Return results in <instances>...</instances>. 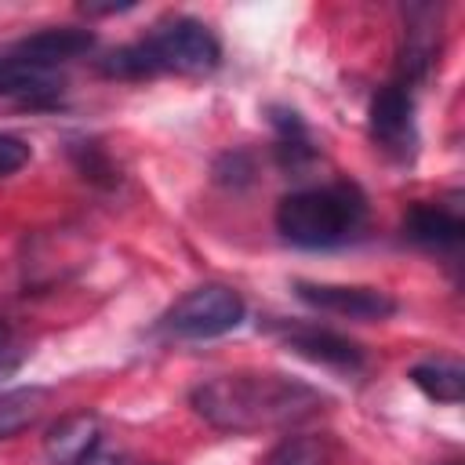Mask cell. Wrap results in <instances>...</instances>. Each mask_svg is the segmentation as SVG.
I'll return each instance as SVG.
<instances>
[{"label": "cell", "instance_id": "1", "mask_svg": "<svg viewBox=\"0 0 465 465\" xmlns=\"http://www.w3.org/2000/svg\"><path fill=\"white\" fill-rule=\"evenodd\" d=\"M193 411L218 432H265V429H291L312 418L323 407V392L283 374L240 371L218 374L200 381L189 396Z\"/></svg>", "mask_w": 465, "mask_h": 465}, {"label": "cell", "instance_id": "2", "mask_svg": "<svg viewBox=\"0 0 465 465\" xmlns=\"http://www.w3.org/2000/svg\"><path fill=\"white\" fill-rule=\"evenodd\" d=\"M218 62H222L218 36L203 22L178 15V18H167L163 25H156L145 40L105 54L102 73L120 76V80H142V76H156V73L203 76V73L218 69Z\"/></svg>", "mask_w": 465, "mask_h": 465}, {"label": "cell", "instance_id": "3", "mask_svg": "<svg viewBox=\"0 0 465 465\" xmlns=\"http://www.w3.org/2000/svg\"><path fill=\"white\" fill-rule=\"evenodd\" d=\"M363 225H367V200L349 182L309 185L287 193L276 203V229L294 247H309V251L341 247L356 240Z\"/></svg>", "mask_w": 465, "mask_h": 465}, {"label": "cell", "instance_id": "4", "mask_svg": "<svg viewBox=\"0 0 465 465\" xmlns=\"http://www.w3.org/2000/svg\"><path fill=\"white\" fill-rule=\"evenodd\" d=\"M243 298L225 287V283H203L185 291L163 316V327L174 338H189V341H207V338H222L229 331H236L243 323Z\"/></svg>", "mask_w": 465, "mask_h": 465}, {"label": "cell", "instance_id": "5", "mask_svg": "<svg viewBox=\"0 0 465 465\" xmlns=\"http://www.w3.org/2000/svg\"><path fill=\"white\" fill-rule=\"evenodd\" d=\"M371 138L392 156V160H411L418 149V127H414V98L411 87L392 80L374 91L371 113H367Z\"/></svg>", "mask_w": 465, "mask_h": 465}, {"label": "cell", "instance_id": "6", "mask_svg": "<svg viewBox=\"0 0 465 465\" xmlns=\"http://www.w3.org/2000/svg\"><path fill=\"white\" fill-rule=\"evenodd\" d=\"M294 294L331 316H345V320H385L396 312V302L378 291V287H349V283H309L298 280Z\"/></svg>", "mask_w": 465, "mask_h": 465}, {"label": "cell", "instance_id": "7", "mask_svg": "<svg viewBox=\"0 0 465 465\" xmlns=\"http://www.w3.org/2000/svg\"><path fill=\"white\" fill-rule=\"evenodd\" d=\"M283 341L305 356L309 363L320 367H334V371H360L363 367V349L356 341H349L345 334L331 331V327H309V323H283Z\"/></svg>", "mask_w": 465, "mask_h": 465}, {"label": "cell", "instance_id": "8", "mask_svg": "<svg viewBox=\"0 0 465 465\" xmlns=\"http://www.w3.org/2000/svg\"><path fill=\"white\" fill-rule=\"evenodd\" d=\"M94 47V33L91 29H76V25H58V29H40V33H29L15 44V58L29 62V65H40V69H54L58 62H69V58H80Z\"/></svg>", "mask_w": 465, "mask_h": 465}, {"label": "cell", "instance_id": "9", "mask_svg": "<svg viewBox=\"0 0 465 465\" xmlns=\"http://www.w3.org/2000/svg\"><path fill=\"white\" fill-rule=\"evenodd\" d=\"M465 222L454 207L443 203H414L403 218V236L425 251H458Z\"/></svg>", "mask_w": 465, "mask_h": 465}, {"label": "cell", "instance_id": "10", "mask_svg": "<svg viewBox=\"0 0 465 465\" xmlns=\"http://www.w3.org/2000/svg\"><path fill=\"white\" fill-rule=\"evenodd\" d=\"M102 443L98 436V418L80 411V414H65L58 425L47 429L44 436V450L51 458V465H80L94 447Z\"/></svg>", "mask_w": 465, "mask_h": 465}, {"label": "cell", "instance_id": "11", "mask_svg": "<svg viewBox=\"0 0 465 465\" xmlns=\"http://www.w3.org/2000/svg\"><path fill=\"white\" fill-rule=\"evenodd\" d=\"M411 381L418 392H425L436 403H461V389H465V371L458 360L447 356H432L411 367Z\"/></svg>", "mask_w": 465, "mask_h": 465}, {"label": "cell", "instance_id": "12", "mask_svg": "<svg viewBox=\"0 0 465 465\" xmlns=\"http://www.w3.org/2000/svg\"><path fill=\"white\" fill-rule=\"evenodd\" d=\"M44 403H47V389L36 385L0 392V440H11L22 429H29L44 414Z\"/></svg>", "mask_w": 465, "mask_h": 465}, {"label": "cell", "instance_id": "13", "mask_svg": "<svg viewBox=\"0 0 465 465\" xmlns=\"http://www.w3.org/2000/svg\"><path fill=\"white\" fill-rule=\"evenodd\" d=\"M331 461V447L323 436H287L280 440L262 465H327Z\"/></svg>", "mask_w": 465, "mask_h": 465}, {"label": "cell", "instance_id": "14", "mask_svg": "<svg viewBox=\"0 0 465 465\" xmlns=\"http://www.w3.org/2000/svg\"><path fill=\"white\" fill-rule=\"evenodd\" d=\"M25 341L18 338V331L7 323V320H0V378H7V374H15L18 367H22V360H25Z\"/></svg>", "mask_w": 465, "mask_h": 465}, {"label": "cell", "instance_id": "15", "mask_svg": "<svg viewBox=\"0 0 465 465\" xmlns=\"http://www.w3.org/2000/svg\"><path fill=\"white\" fill-rule=\"evenodd\" d=\"M29 156H33V149H29L25 138H18V134H4V131H0V178L22 171V167L29 163Z\"/></svg>", "mask_w": 465, "mask_h": 465}, {"label": "cell", "instance_id": "16", "mask_svg": "<svg viewBox=\"0 0 465 465\" xmlns=\"http://www.w3.org/2000/svg\"><path fill=\"white\" fill-rule=\"evenodd\" d=\"M80 465H120V454H113V450H105V447L98 443V447H94Z\"/></svg>", "mask_w": 465, "mask_h": 465}]
</instances>
